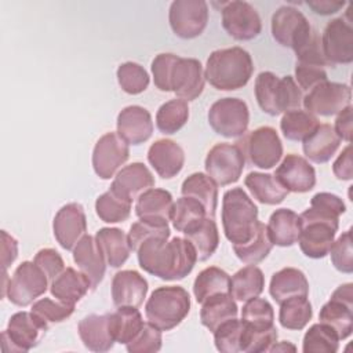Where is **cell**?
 <instances>
[{
    "label": "cell",
    "instance_id": "603a6c76",
    "mask_svg": "<svg viewBox=\"0 0 353 353\" xmlns=\"http://www.w3.org/2000/svg\"><path fill=\"white\" fill-rule=\"evenodd\" d=\"M73 261L80 272L88 277L91 283V291L97 290V287L103 280L108 263L95 236L84 234L80 239V241L73 248Z\"/></svg>",
    "mask_w": 353,
    "mask_h": 353
},
{
    "label": "cell",
    "instance_id": "cb8c5ba5",
    "mask_svg": "<svg viewBox=\"0 0 353 353\" xmlns=\"http://www.w3.org/2000/svg\"><path fill=\"white\" fill-rule=\"evenodd\" d=\"M154 176L150 170L139 161L124 165L116 175L109 189L119 196L130 200H137L143 192L154 188Z\"/></svg>",
    "mask_w": 353,
    "mask_h": 353
},
{
    "label": "cell",
    "instance_id": "e575fe53",
    "mask_svg": "<svg viewBox=\"0 0 353 353\" xmlns=\"http://www.w3.org/2000/svg\"><path fill=\"white\" fill-rule=\"evenodd\" d=\"M244 185L256 201L266 205H276L283 203L290 193L274 178V175L265 172H250L244 179Z\"/></svg>",
    "mask_w": 353,
    "mask_h": 353
},
{
    "label": "cell",
    "instance_id": "836d02e7",
    "mask_svg": "<svg viewBox=\"0 0 353 353\" xmlns=\"http://www.w3.org/2000/svg\"><path fill=\"white\" fill-rule=\"evenodd\" d=\"M239 307L236 299L230 294H218L201 303L200 321L201 324L214 332L221 324L236 319Z\"/></svg>",
    "mask_w": 353,
    "mask_h": 353
},
{
    "label": "cell",
    "instance_id": "f5cc1de1",
    "mask_svg": "<svg viewBox=\"0 0 353 353\" xmlns=\"http://www.w3.org/2000/svg\"><path fill=\"white\" fill-rule=\"evenodd\" d=\"M241 320L252 328H269L274 325V310L269 301L252 298L241 309Z\"/></svg>",
    "mask_w": 353,
    "mask_h": 353
},
{
    "label": "cell",
    "instance_id": "e7e4bbea",
    "mask_svg": "<svg viewBox=\"0 0 353 353\" xmlns=\"http://www.w3.org/2000/svg\"><path fill=\"white\" fill-rule=\"evenodd\" d=\"M352 105L345 108L341 113L336 114L334 130L336 135L341 138V141H345L350 143L352 141Z\"/></svg>",
    "mask_w": 353,
    "mask_h": 353
},
{
    "label": "cell",
    "instance_id": "52a82bcc",
    "mask_svg": "<svg viewBox=\"0 0 353 353\" xmlns=\"http://www.w3.org/2000/svg\"><path fill=\"white\" fill-rule=\"evenodd\" d=\"M48 283V277L34 262L23 261L8 279L3 296H7L11 303L25 307L47 291Z\"/></svg>",
    "mask_w": 353,
    "mask_h": 353
},
{
    "label": "cell",
    "instance_id": "4fadbf2b",
    "mask_svg": "<svg viewBox=\"0 0 353 353\" xmlns=\"http://www.w3.org/2000/svg\"><path fill=\"white\" fill-rule=\"evenodd\" d=\"M320 323L335 331L339 341L346 339L353 332V284H341L319 313Z\"/></svg>",
    "mask_w": 353,
    "mask_h": 353
},
{
    "label": "cell",
    "instance_id": "ac0fdd59",
    "mask_svg": "<svg viewBox=\"0 0 353 353\" xmlns=\"http://www.w3.org/2000/svg\"><path fill=\"white\" fill-rule=\"evenodd\" d=\"M52 232L58 244L73 251L80 239L87 234V216L81 204L68 203L58 210L52 221Z\"/></svg>",
    "mask_w": 353,
    "mask_h": 353
},
{
    "label": "cell",
    "instance_id": "7c38bea8",
    "mask_svg": "<svg viewBox=\"0 0 353 353\" xmlns=\"http://www.w3.org/2000/svg\"><path fill=\"white\" fill-rule=\"evenodd\" d=\"M352 102V88L345 83L324 81L302 98L303 109L309 113L317 116H335L341 113L345 108L350 106Z\"/></svg>",
    "mask_w": 353,
    "mask_h": 353
},
{
    "label": "cell",
    "instance_id": "5bb4252c",
    "mask_svg": "<svg viewBox=\"0 0 353 353\" xmlns=\"http://www.w3.org/2000/svg\"><path fill=\"white\" fill-rule=\"evenodd\" d=\"M168 22L178 37H199L208 22V4L204 0H175L170 6Z\"/></svg>",
    "mask_w": 353,
    "mask_h": 353
},
{
    "label": "cell",
    "instance_id": "003e7915",
    "mask_svg": "<svg viewBox=\"0 0 353 353\" xmlns=\"http://www.w3.org/2000/svg\"><path fill=\"white\" fill-rule=\"evenodd\" d=\"M288 350L295 352L296 347H295L291 342H288V341H281V342H276V343L270 347L269 352H288Z\"/></svg>",
    "mask_w": 353,
    "mask_h": 353
},
{
    "label": "cell",
    "instance_id": "5b68a950",
    "mask_svg": "<svg viewBox=\"0 0 353 353\" xmlns=\"http://www.w3.org/2000/svg\"><path fill=\"white\" fill-rule=\"evenodd\" d=\"M190 312V295L179 285L156 288L145 305L148 323L160 331H170L179 325Z\"/></svg>",
    "mask_w": 353,
    "mask_h": 353
},
{
    "label": "cell",
    "instance_id": "4dcf8cb0",
    "mask_svg": "<svg viewBox=\"0 0 353 353\" xmlns=\"http://www.w3.org/2000/svg\"><path fill=\"white\" fill-rule=\"evenodd\" d=\"M95 239L110 268H121L132 251L128 233L119 228H102L97 232Z\"/></svg>",
    "mask_w": 353,
    "mask_h": 353
},
{
    "label": "cell",
    "instance_id": "11a10c76",
    "mask_svg": "<svg viewBox=\"0 0 353 353\" xmlns=\"http://www.w3.org/2000/svg\"><path fill=\"white\" fill-rule=\"evenodd\" d=\"M328 254L331 255V262L338 272L346 274L353 273V247L350 229L334 240Z\"/></svg>",
    "mask_w": 353,
    "mask_h": 353
},
{
    "label": "cell",
    "instance_id": "f1b7e54d",
    "mask_svg": "<svg viewBox=\"0 0 353 353\" xmlns=\"http://www.w3.org/2000/svg\"><path fill=\"white\" fill-rule=\"evenodd\" d=\"M341 145V138L330 124H319V127L302 141V150L306 159L316 164L331 160Z\"/></svg>",
    "mask_w": 353,
    "mask_h": 353
},
{
    "label": "cell",
    "instance_id": "7bdbcfd3",
    "mask_svg": "<svg viewBox=\"0 0 353 353\" xmlns=\"http://www.w3.org/2000/svg\"><path fill=\"white\" fill-rule=\"evenodd\" d=\"M273 243L269 237L268 228L265 223L259 221L255 234L244 244H234L233 251L236 256L247 263V265H256L262 262L272 251Z\"/></svg>",
    "mask_w": 353,
    "mask_h": 353
},
{
    "label": "cell",
    "instance_id": "83f0119b",
    "mask_svg": "<svg viewBox=\"0 0 353 353\" xmlns=\"http://www.w3.org/2000/svg\"><path fill=\"white\" fill-rule=\"evenodd\" d=\"M91 290L88 277L74 268H66L50 283L51 295L68 305H76Z\"/></svg>",
    "mask_w": 353,
    "mask_h": 353
},
{
    "label": "cell",
    "instance_id": "6da1fadb",
    "mask_svg": "<svg viewBox=\"0 0 353 353\" xmlns=\"http://www.w3.org/2000/svg\"><path fill=\"white\" fill-rule=\"evenodd\" d=\"M135 252L141 269L165 281L185 279L197 262L194 247L183 237L148 239Z\"/></svg>",
    "mask_w": 353,
    "mask_h": 353
},
{
    "label": "cell",
    "instance_id": "d6986e66",
    "mask_svg": "<svg viewBox=\"0 0 353 353\" xmlns=\"http://www.w3.org/2000/svg\"><path fill=\"white\" fill-rule=\"evenodd\" d=\"M205 77L204 69L199 59L194 58H181L175 61L170 85L171 91L181 99L189 102L199 98L204 90Z\"/></svg>",
    "mask_w": 353,
    "mask_h": 353
},
{
    "label": "cell",
    "instance_id": "9f6ffc18",
    "mask_svg": "<svg viewBox=\"0 0 353 353\" xmlns=\"http://www.w3.org/2000/svg\"><path fill=\"white\" fill-rule=\"evenodd\" d=\"M161 331L150 323H145L141 332L125 345V349L130 353H156L161 349Z\"/></svg>",
    "mask_w": 353,
    "mask_h": 353
},
{
    "label": "cell",
    "instance_id": "e0dca14e",
    "mask_svg": "<svg viewBox=\"0 0 353 353\" xmlns=\"http://www.w3.org/2000/svg\"><path fill=\"white\" fill-rule=\"evenodd\" d=\"M320 43L331 66L353 62V28L345 18L331 19L323 30Z\"/></svg>",
    "mask_w": 353,
    "mask_h": 353
},
{
    "label": "cell",
    "instance_id": "8d00e7d4",
    "mask_svg": "<svg viewBox=\"0 0 353 353\" xmlns=\"http://www.w3.org/2000/svg\"><path fill=\"white\" fill-rule=\"evenodd\" d=\"M174 208L172 194L165 189L150 188L143 192L135 203V214L138 218H159L171 221Z\"/></svg>",
    "mask_w": 353,
    "mask_h": 353
},
{
    "label": "cell",
    "instance_id": "bcb514c9",
    "mask_svg": "<svg viewBox=\"0 0 353 353\" xmlns=\"http://www.w3.org/2000/svg\"><path fill=\"white\" fill-rule=\"evenodd\" d=\"M339 349V338L332 328L323 323L309 327L303 335V353H336Z\"/></svg>",
    "mask_w": 353,
    "mask_h": 353
},
{
    "label": "cell",
    "instance_id": "ee69618b",
    "mask_svg": "<svg viewBox=\"0 0 353 353\" xmlns=\"http://www.w3.org/2000/svg\"><path fill=\"white\" fill-rule=\"evenodd\" d=\"M189 120L188 102L175 98L164 102L156 113V127L165 135L178 132Z\"/></svg>",
    "mask_w": 353,
    "mask_h": 353
},
{
    "label": "cell",
    "instance_id": "8992f818",
    "mask_svg": "<svg viewBox=\"0 0 353 353\" xmlns=\"http://www.w3.org/2000/svg\"><path fill=\"white\" fill-rule=\"evenodd\" d=\"M247 161L258 168L270 170L279 164L283 157V143L273 127L262 125L237 142Z\"/></svg>",
    "mask_w": 353,
    "mask_h": 353
},
{
    "label": "cell",
    "instance_id": "ba28073f",
    "mask_svg": "<svg viewBox=\"0 0 353 353\" xmlns=\"http://www.w3.org/2000/svg\"><path fill=\"white\" fill-rule=\"evenodd\" d=\"M207 119L210 127L218 135L241 138L250 124L248 105L240 98H221L211 105Z\"/></svg>",
    "mask_w": 353,
    "mask_h": 353
},
{
    "label": "cell",
    "instance_id": "94428289",
    "mask_svg": "<svg viewBox=\"0 0 353 353\" xmlns=\"http://www.w3.org/2000/svg\"><path fill=\"white\" fill-rule=\"evenodd\" d=\"M310 205L319 210H323L325 212H330L335 216H341L346 211V205L343 200L339 196L330 192L316 193L310 200Z\"/></svg>",
    "mask_w": 353,
    "mask_h": 353
},
{
    "label": "cell",
    "instance_id": "be15d7a7",
    "mask_svg": "<svg viewBox=\"0 0 353 353\" xmlns=\"http://www.w3.org/2000/svg\"><path fill=\"white\" fill-rule=\"evenodd\" d=\"M18 256V241L8 234L6 230H1V265L3 272L11 266V263Z\"/></svg>",
    "mask_w": 353,
    "mask_h": 353
},
{
    "label": "cell",
    "instance_id": "9a60e30c",
    "mask_svg": "<svg viewBox=\"0 0 353 353\" xmlns=\"http://www.w3.org/2000/svg\"><path fill=\"white\" fill-rule=\"evenodd\" d=\"M222 26L239 41H248L259 36L262 21L258 11L247 1H228L222 6Z\"/></svg>",
    "mask_w": 353,
    "mask_h": 353
},
{
    "label": "cell",
    "instance_id": "4316f807",
    "mask_svg": "<svg viewBox=\"0 0 353 353\" xmlns=\"http://www.w3.org/2000/svg\"><path fill=\"white\" fill-rule=\"evenodd\" d=\"M77 331L83 345L88 350L103 353L114 345L110 331V313L85 316L79 321Z\"/></svg>",
    "mask_w": 353,
    "mask_h": 353
},
{
    "label": "cell",
    "instance_id": "1f68e13d",
    "mask_svg": "<svg viewBox=\"0 0 353 353\" xmlns=\"http://www.w3.org/2000/svg\"><path fill=\"white\" fill-rule=\"evenodd\" d=\"M266 228L273 245L291 247L299 239V215L290 208H279L270 215Z\"/></svg>",
    "mask_w": 353,
    "mask_h": 353
},
{
    "label": "cell",
    "instance_id": "8fae6325",
    "mask_svg": "<svg viewBox=\"0 0 353 353\" xmlns=\"http://www.w3.org/2000/svg\"><path fill=\"white\" fill-rule=\"evenodd\" d=\"M270 29L273 39L280 46L294 51L303 46L314 32L307 18L292 6H283L274 11Z\"/></svg>",
    "mask_w": 353,
    "mask_h": 353
},
{
    "label": "cell",
    "instance_id": "ffe728a7",
    "mask_svg": "<svg viewBox=\"0 0 353 353\" xmlns=\"http://www.w3.org/2000/svg\"><path fill=\"white\" fill-rule=\"evenodd\" d=\"M274 178L292 193L310 192L316 185V170L307 159L290 153L274 171Z\"/></svg>",
    "mask_w": 353,
    "mask_h": 353
},
{
    "label": "cell",
    "instance_id": "6125c7cd",
    "mask_svg": "<svg viewBox=\"0 0 353 353\" xmlns=\"http://www.w3.org/2000/svg\"><path fill=\"white\" fill-rule=\"evenodd\" d=\"M332 172L339 181H350L353 178L352 165V146L350 143L341 152L332 164Z\"/></svg>",
    "mask_w": 353,
    "mask_h": 353
},
{
    "label": "cell",
    "instance_id": "c3c4849f",
    "mask_svg": "<svg viewBox=\"0 0 353 353\" xmlns=\"http://www.w3.org/2000/svg\"><path fill=\"white\" fill-rule=\"evenodd\" d=\"M170 234L171 232L168 221L159 218H139V221L131 225L128 232V240L132 251H137L145 240L153 237L170 239Z\"/></svg>",
    "mask_w": 353,
    "mask_h": 353
},
{
    "label": "cell",
    "instance_id": "44dd1931",
    "mask_svg": "<svg viewBox=\"0 0 353 353\" xmlns=\"http://www.w3.org/2000/svg\"><path fill=\"white\" fill-rule=\"evenodd\" d=\"M336 225L321 221H305L301 222L299 248L305 256L312 259H321L328 255L335 234L338 232Z\"/></svg>",
    "mask_w": 353,
    "mask_h": 353
},
{
    "label": "cell",
    "instance_id": "b9f144b4",
    "mask_svg": "<svg viewBox=\"0 0 353 353\" xmlns=\"http://www.w3.org/2000/svg\"><path fill=\"white\" fill-rule=\"evenodd\" d=\"M313 309L307 296H291L280 303L279 321L283 328L301 331L312 320Z\"/></svg>",
    "mask_w": 353,
    "mask_h": 353
},
{
    "label": "cell",
    "instance_id": "277c9868",
    "mask_svg": "<svg viewBox=\"0 0 353 353\" xmlns=\"http://www.w3.org/2000/svg\"><path fill=\"white\" fill-rule=\"evenodd\" d=\"M254 91L259 108L269 116H279L302 105V90L292 76L280 79L273 72H261L255 79Z\"/></svg>",
    "mask_w": 353,
    "mask_h": 353
},
{
    "label": "cell",
    "instance_id": "74e56055",
    "mask_svg": "<svg viewBox=\"0 0 353 353\" xmlns=\"http://www.w3.org/2000/svg\"><path fill=\"white\" fill-rule=\"evenodd\" d=\"M265 288L263 272L255 265H247L230 277V295L240 302L259 296Z\"/></svg>",
    "mask_w": 353,
    "mask_h": 353
},
{
    "label": "cell",
    "instance_id": "60d3db41",
    "mask_svg": "<svg viewBox=\"0 0 353 353\" xmlns=\"http://www.w3.org/2000/svg\"><path fill=\"white\" fill-rule=\"evenodd\" d=\"M319 119L314 114L299 108L283 113L280 130L285 139L302 142L319 127Z\"/></svg>",
    "mask_w": 353,
    "mask_h": 353
},
{
    "label": "cell",
    "instance_id": "d590c367",
    "mask_svg": "<svg viewBox=\"0 0 353 353\" xmlns=\"http://www.w3.org/2000/svg\"><path fill=\"white\" fill-rule=\"evenodd\" d=\"M182 196L193 197L200 201L207 215L214 218L218 205V185L204 172L190 174L181 186Z\"/></svg>",
    "mask_w": 353,
    "mask_h": 353
},
{
    "label": "cell",
    "instance_id": "680465c9",
    "mask_svg": "<svg viewBox=\"0 0 353 353\" xmlns=\"http://www.w3.org/2000/svg\"><path fill=\"white\" fill-rule=\"evenodd\" d=\"M295 79L296 84L302 91H310L316 85L328 80L327 72L323 66L319 65H306L298 63L295 65Z\"/></svg>",
    "mask_w": 353,
    "mask_h": 353
},
{
    "label": "cell",
    "instance_id": "f6af8a7d",
    "mask_svg": "<svg viewBox=\"0 0 353 353\" xmlns=\"http://www.w3.org/2000/svg\"><path fill=\"white\" fill-rule=\"evenodd\" d=\"M132 203L112 189L102 193L95 201V212L99 219L105 223H119L124 222L131 215Z\"/></svg>",
    "mask_w": 353,
    "mask_h": 353
},
{
    "label": "cell",
    "instance_id": "6f0895ef",
    "mask_svg": "<svg viewBox=\"0 0 353 353\" xmlns=\"http://www.w3.org/2000/svg\"><path fill=\"white\" fill-rule=\"evenodd\" d=\"M178 59V55L171 54V52H161L154 57L152 61V74H153V81L157 90L163 92H170L171 85H170V79H171V70Z\"/></svg>",
    "mask_w": 353,
    "mask_h": 353
},
{
    "label": "cell",
    "instance_id": "30bf717a",
    "mask_svg": "<svg viewBox=\"0 0 353 353\" xmlns=\"http://www.w3.org/2000/svg\"><path fill=\"white\" fill-rule=\"evenodd\" d=\"M47 331L48 327L32 312H17L1 332V347L4 352H29L40 343Z\"/></svg>",
    "mask_w": 353,
    "mask_h": 353
},
{
    "label": "cell",
    "instance_id": "03108f58",
    "mask_svg": "<svg viewBox=\"0 0 353 353\" xmlns=\"http://www.w3.org/2000/svg\"><path fill=\"white\" fill-rule=\"evenodd\" d=\"M306 6L319 15H331L338 12L345 7V1H334V0H309Z\"/></svg>",
    "mask_w": 353,
    "mask_h": 353
},
{
    "label": "cell",
    "instance_id": "f546056e",
    "mask_svg": "<svg viewBox=\"0 0 353 353\" xmlns=\"http://www.w3.org/2000/svg\"><path fill=\"white\" fill-rule=\"evenodd\" d=\"M269 292L280 305L291 296H307L309 281L302 270L296 268H283L273 273L269 284Z\"/></svg>",
    "mask_w": 353,
    "mask_h": 353
},
{
    "label": "cell",
    "instance_id": "d4e9b609",
    "mask_svg": "<svg viewBox=\"0 0 353 353\" xmlns=\"http://www.w3.org/2000/svg\"><path fill=\"white\" fill-rule=\"evenodd\" d=\"M148 280L137 270H120L112 280V301L116 307H139L148 294Z\"/></svg>",
    "mask_w": 353,
    "mask_h": 353
},
{
    "label": "cell",
    "instance_id": "d6a6232c",
    "mask_svg": "<svg viewBox=\"0 0 353 353\" xmlns=\"http://www.w3.org/2000/svg\"><path fill=\"white\" fill-rule=\"evenodd\" d=\"M196 250L197 261L210 259L219 245V232L216 222L211 216H205L201 221L193 223L182 232Z\"/></svg>",
    "mask_w": 353,
    "mask_h": 353
},
{
    "label": "cell",
    "instance_id": "f907efd6",
    "mask_svg": "<svg viewBox=\"0 0 353 353\" xmlns=\"http://www.w3.org/2000/svg\"><path fill=\"white\" fill-rule=\"evenodd\" d=\"M244 321L232 319L221 324L214 334V343L218 352L222 353H239L241 352V338L244 331Z\"/></svg>",
    "mask_w": 353,
    "mask_h": 353
},
{
    "label": "cell",
    "instance_id": "3957f363",
    "mask_svg": "<svg viewBox=\"0 0 353 353\" xmlns=\"http://www.w3.org/2000/svg\"><path fill=\"white\" fill-rule=\"evenodd\" d=\"M258 223V207L241 188H232L223 193L222 226L233 245L251 240Z\"/></svg>",
    "mask_w": 353,
    "mask_h": 353
},
{
    "label": "cell",
    "instance_id": "2e32d148",
    "mask_svg": "<svg viewBox=\"0 0 353 353\" xmlns=\"http://www.w3.org/2000/svg\"><path fill=\"white\" fill-rule=\"evenodd\" d=\"M130 157V148L117 132H106L102 135L92 150V168L101 179L114 176Z\"/></svg>",
    "mask_w": 353,
    "mask_h": 353
},
{
    "label": "cell",
    "instance_id": "7402d4cb",
    "mask_svg": "<svg viewBox=\"0 0 353 353\" xmlns=\"http://www.w3.org/2000/svg\"><path fill=\"white\" fill-rule=\"evenodd\" d=\"M117 134L128 145H141L153 134V120L145 108L131 105L124 108L116 120Z\"/></svg>",
    "mask_w": 353,
    "mask_h": 353
},
{
    "label": "cell",
    "instance_id": "816d5d0a",
    "mask_svg": "<svg viewBox=\"0 0 353 353\" xmlns=\"http://www.w3.org/2000/svg\"><path fill=\"white\" fill-rule=\"evenodd\" d=\"M30 312L50 328V325L69 319L74 312V305H68L58 299L52 301L51 298H41L33 302Z\"/></svg>",
    "mask_w": 353,
    "mask_h": 353
},
{
    "label": "cell",
    "instance_id": "91938a15",
    "mask_svg": "<svg viewBox=\"0 0 353 353\" xmlns=\"http://www.w3.org/2000/svg\"><path fill=\"white\" fill-rule=\"evenodd\" d=\"M33 262L46 273L50 283L65 270V262L54 248H41L33 258Z\"/></svg>",
    "mask_w": 353,
    "mask_h": 353
},
{
    "label": "cell",
    "instance_id": "9c48e42d",
    "mask_svg": "<svg viewBox=\"0 0 353 353\" xmlns=\"http://www.w3.org/2000/svg\"><path fill=\"white\" fill-rule=\"evenodd\" d=\"M205 174L218 185L228 186L237 182L245 167V157L237 143L221 142L207 153Z\"/></svg>",
    "mask_w": 353,
    "mask_h": 353
},
{
    "label": "cell",
    "instance_id": "f35d334b",
    "mask_svg": "<svg viewBox=\"0 0 353 353\" xmlns=\"http://www.w3.org/2000/svg\"><path fill=\"white\" fill-rule=\"evenodd\" d=\"M145 321L138 307L120 306L110 313V331L114 342L120 345L130 343L143 328Z\"/></svg>",
    "mask_w": 353,
    "mask_h": 353
},
{
    "label": "cell",
    "instance_id": "ab89813d",
    "mask_svg": "<svg viewBox=\"0 0 353 353\" xmlns=\"http://www.w3.org/2000/svg\"><path fill=\"white\" fill-rule=\"evenodd\" d=\"M193 294L199 303L218 294H230V276L221 268H205L194 279Z\"/></svg>",
    "mask_w": 353,
    "mask_h": 353
},
{
    "label": "cell",
    "instance_id": "484cf974",
    "mask_svg": "<svg viewBox=\"0 0 353 353\" xmlns=\"http://www.w3.org/2000/svg\"><path fill=\"white\" fill-rule=\"evenodd\" d=\"M148 161L163 179L176 176L185 164L183 149L172 139H157L148 150Z\"/></svg>",
    "mask_w": 353,
    "mask_h": 353
},
{
    "label": "cell",
    "instance_id": "db71d44e",
    "mask_svg": "<svg viewBox=\"0 0 353 353\" xmlns=\"http://www.w3.org/2000/svg\"><path fill=\"white\" fill-rule=\"evenodd\" d=\"M245 324V323H244ZM277 328H252L244 325L243 338H241V352L245 353H262L269 352L270 347L277 342Z\"/></svg>",
    "mask_w": 353,
    "mask_h": 353
},
{
    "label": "cell",
    "instance_id": "7dc6e473",
    "mask_svg": "<svg viewBox=\"0 0 353 353\" xmlns=\"http://www.w3.org/2000/svg\"><path fill=\"white\" fill-rule=\"evenodd\" d=\"M208 216L204 205L193 197L182 196L174 201L171 222L176 232H183L193 223Z\"/></svg>",
    "mask_w": 353,
    "mask_h": 353
},
{
    "label": "cell",
    "instance_id": "7a4b0ae2",
    "mask_svg": "<svg viewBox=\"0 0 353 353\" xmlns=\"http://www.w3.org/2000/svg\"><path fill=\"white\" fill-rule=\"evenodd\" d=\"M254 73V62L248 51L241 47L215 50L210 54L204 77L219 91L243 88Z\"/></svg>",
    "mask_w": 353,
    "mask_h": 353
},
{
    "label": "cell",
    "instance_id": "681fc988",
    "mask_svg": "<svg viewBox=\"0 0 353 353\" xmlns=\"http://www.w3.org/2000/svg\"><path fill=\"white\" fill-rule=\"evenodd\" d=\"M116 76L121 90L130 95H138L143 92L150 83L148 72L137 62L121 63L117 68Z\"/></svg>",
    "mask_w": 353,
    "mask_h": 353
}]
</instances>
